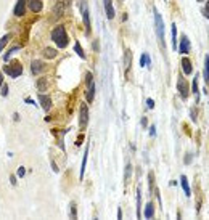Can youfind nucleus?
Masks as SVG:
<instances>
[{
    "instance_id": "nucleus-1",
    "label": "nucleus",
    "mask_w": 209,
    "mask_h": 220,
    "mask_svg": "<svg viewBox=\"0 0 209 220\" xmlns=\"http://www.w3.org/2000/svg\"><path fill=\"white\" fill-rule=\"evenodd\" d=\"M52 39L55 40V43L58 45L60 48H63L68 45V36L64 31V26H56L55 29L52 31Z\"/></svg>"
},
{
    "instance_id": "nucleus-2",
    "label": "nucleus",
    "mask_w": 209,
    "mask_h": 220,
    "mask_svg": "<svg viewBox=\"0 0 209 220\" xmlns=\"http://www.w3.org/2000/svg\"><path fill=\"white\" fill-rule=\"evenodd\" d=\"M155 27H156V36L159 39V42L164 45V22H162V18L159 15V11L155 10Z\"/></svg>"
},
{
    "instance_id": "nucleus-3",
    "label": "nucleus",
    "mask_w": 209,
    "mask_h": 220,
    "mask_svg": "<svg viewBox=\"0 0 209 220\" xmlns=\"http://www.w3.org/2000/svg\"><path fill=\"white\" fill-rule=\"evenodd\" d=\"M3 71L7 72L8 76L11 77H19L21 76V72H23V66L18 63V61H15V63H11V64H7L3 67Z\"/></svg>"
},
{
    "instance_id": "nucleus-4",
    "label": "nucleus",
    "mask_w": 209,
    "mask_h": 220,
    "mask_svg": "<svg viewBox=\"0 0 209 220\" xmlns=\"http://www.w3.org/2000/svg\"><path fill=\"white\" fill-rule=\"evenodd\" d=\"M177 87H179V93H180V97H182L183 100H185V98H188V93H190V87H188L187 81H185V77H179Z\"/></svg>"
},
{
    "instance_id": "nucleus-5",
    "label": "nucleus",
    "mask_w": 209,
    "mask_h": 220,
    "mask_svg": "<svg viewBox=\"0 0 209 220\" xmlns=\"http://www.w3.org/2000/svg\"><path fill=\"white\" fill-rule=\"evenodd\" d=\"M89 122V108L85 103L81 105V114H79V124H81V129H85Z\"/></svg>"
},
{
    "instance_id": "nucleus-6",
    "label": "nucleus",
    "mask_w": 209,
    "mask_h": 220,
    "mask_svg": "<svg viewBox=\"0 0 209 220\" xmlns=\"http://www.w3.org/2000/svg\"><path fill=\"white\" fill-rule=\"evenodd\" d=\"M81 10H82V18H84V24H85V31L87 34L92 31V27H90V16H89V10H87V3L82 2L81 3Z\"/></svg>"
},
{
    "instance_id": "nucleus-7",
    "label": "nucleus",
    "mask_w": 209,
    "mask_h": 220,
    "mask_svg": "<svg viewBox=\"0 0 209 220\" xmlns=\"http://www.w3.org/2000/svg\"><path fill=\"white\" fill-rule=\"evenodd\" d=\"M179 52H180V53H188V52H190V40H188V37L185 36V34H182V37H180Z\"/></svg>"
},
{
    "instance_id": "nucleus-8",
    "label": "nucleus",
    "mask_w": 209,
    "mask_h": 220,
    "mask_svg": "<svg viewBox=\"0 0 209 220\" xmlns=\"http://www.w3.org/2000/svg\"><path fill=\"white\" fill-rule=\"evenodd\" d=\"M31 69H32V74H40V72H44V69H45V66H44V63L42 61H39V60H34L32 61V64H31Z\"/></svg>"
},
{
    "instance_id": "nucleus-9",
    "label": "nucleus",
    "mask_w": 209,
    "mask_h": 220,
    "mask_svg": "<svg viewBox=\"0 0 209 220\" xmlns=\"http://www.w3.org/2000/svg\"><path fill=\"white\" fill-rule=\"evenodd\" d=\"M93 97H95V84H93V81H92V82H89V84H87L85 98H87L89 103H92V101H93Z\"/></svg>"
},
{
    "instance_id": "nucleus-10",
    "label": "nucleus",
    "mask_w": 209,
    "mask_h": 220,
    "mask_svg": "<svg viewBox=\"0 0 209 220\" xmlns=\"http://www.w3.org/2000/svg\"><path fill=\"white\" fill-rule=\"evenodd\" d=\"M39 101L42 103V108L45 111H50V108H52V100H50V97H47V95H39Z\"/></svg>"
},
{
    "instance_id": "nucleus-11",
    "label": "nucleus",
    "mask_w": 209,
    "mask_h": 220,
    "mask_svg": "<svg viewBox=\"0 0 209 220\" xmlns=\"http://www.w3.org/2000/svg\"><path fill=\"white\" fill-rule=\"evenodd\" d=\"M24 13H26V0H18V3H16V7H15V15L23 16Z\"/></svg>"
},
{
    "instance_id": "nucleus-12",
    "label": "nucleus",
    "mask_w": 209,
    "mask_h": 220,
    "mask_svg": "<svg viewBox=\"0 0 209 220\" xmlns=\"http://www.w3.org/2000/svg\"><path fill=\"white\" fill-rule=\"evenodd\" d=\"M68 3H69V0H60V3L56 5V8H55V16H61V15H63L66 7H68Z\"/></svg>"
},
{
    "instance_id": "nucleus-13",
    "label": "nucleus",
    "mask_w": 209,
    "mask_h": 220,
    "mask_svg": "<svg viewBox=\"0 0 209 220\" xmlns=\"http://www.w3.org/2000/svg\"><path fill=\"white\" fill-rule=\"evenodd\" d=\"M131 64H132V52L129 48L124 50V67L127 69H131Z\"/></svg>"
},
{
    "instance_id": "nucleus-14",
    "label": "nucleus",
    "mask_w": 209,
    "mask_h": 220,
    "mask_svg": "<svg viewBox=\"0 0 209 220\" xmlns=\"http://www.w3.org/2000/svg\"><path fill=\"white\" fill-rule=\"evenodd\" d=\"M103 3H105V10H106V16H108V19H113V18H114V8H113L111 0H103Z\"/></svg>"
},
{
    "instance_id": "nucleus-15",
    "label": "nucleus",
    "mask_w": 209,
    "mask_h": 220,
    "mask_svg": "<svg viewBox=\"0 0 209 220\" xmlns=\"http://www.w3.org/2000/svg\"><path fill=\"white\" fill-rule=\"evenodd\" d=\"M180 64H182V69H183L185 74H191V72H193V67H191V61H190L188 58H183Z\"/></svg>"
},
{
    "instance_id": "nucleus-16",
    "label": "nucleus",
    "mask_w": 209,
    "mask_h": 220,
    "mask_svg": "<svg viewBox=\"0 0 209 220\" xmlns=\"http://www.w3.org/2000/svg\"><path fill=\"white\" fill-rule=\"evenodd\" d=\"M29 8L34 13H39L42 10V0H29Z\"/></svg>"
},
{
    "instance_id": "nucleus-17",
    "label": "nucleus",
    "mask_w": 209,
    "mask_h": 220,
    "mask_svg": "<svg viewBox=\"0 0 209 220\" xmlns=\"http://www.w3.org/2000/svg\"><path fill=\"white\" fill-rule=\"evenodd\" d=\"M180 185H182L185 194H187V196H191V190H190V187H188V182H187V177H185V175L180 177Z\"/></svg>"
},
{
    "instance_id": "nucleus-18",
    "label": "nucleus",
    "mask_w": 209,
    "mask_h": 220,
    "mask_svg": "<svg viewBox=\"0 0 209 220\" xmlns=\"http://www.w3.org/2000/svg\"><path fill=\"white\" fill-rule=\"evenodd\" d=\"M143 215H145L146 218H151V217L155 215V204H153V202H148V204H146V209H145Z\"/></svg>"
},
{
    "instance_id": "nucleus-19",
    "label": "nucleus",
    "mask_w": 209,
    "mask_h": 220,
    "mask_svg": "<svg viewBox=\"0 0 209 220\" xmlns=\"http://www.w3.org/2000/svg\"><path fill=\"white\" fill-rule=\"evenodd\" d=\"M209 56L206 55V58H204V72H203V79H204V82L207 84V81H209Z\"/></svg>"
},
{
    "instance_id": "nucleus-20",
    "label": "nucleus",
    "mask_w": 209,
    "mask_h": 220,
    "mask_svg": "<svg viewBox=\"0 0 209 220\" xmlns=\"http://www.w3.org/2000/svg\"><path fill=\"white\" fill-rule=\"evenodd\" d=\"M56 55H58V52H56L55 48H52V47H48V48L44 50V56H45V58H55Z\"/></svg>"
},
{
    "instance_id": "nucleus-21",
    "label": "nucleus",
    "mask_w": 209,
    "mask_h": 220,
    "mask_svg": "<svg viewBox=\"0 0 209 220\" xmlns=\"http://www.w3.org/2000/svg\"><path fill=\"white\" fill-rule=\"evenodd\" d=\"M37 88L40 90V92H44V90H47V79L45 77H40L37 81Z\"/></svg>"
},
{
    "instance_id": "nucleus-22",
    "label": "nucleus",
    "mask_w": 209,
    "mask_h": 220,
    "mask_svg": "<svg viewBox=\"0 0 209 220\" xmlns=\"http://www.w3.org/2000/svg\"><path fill=\"white\" fill-rule=\"evenodd\" d=\"M151 64V60H150V56L143 53L142 56H140V66H150Z\"/></svg>"
},
{
    "instance_id": "nucleus-23",
    "label": "nucleus",
    "mask_w": 209,
    "mask_h": 220,
    "mask_svg": "<svg viewBox=\"0 0 209 220\" xmlns=\"http://www.w3.org/2000/svg\"><path fill=\"white\" fill-rule=\"evenodd\" d=\"M74 52H76L79 56H81L82 60H85V53L82 52V47H81V43H79V42H76V43H74Z\"/></svg>"
},
{
    "instance_id": "nucleus-24",
    "label": "nucleus",
    "mask_w": 209,
    "mask_h": 220,
    "mask_svg": "<svg viewBox=\"0 0 209 220\" xmlns=\"http://www.w3.org/2000/svg\"><path fill=\"white\" fill-rule=\"evenodd\" d=\"M172 47L177 48V27H176V24H172Z\"/></svg>"
},
{
    "instance_id": "nucleus-25",
    "label": "nucleus",
    "mask_w": 209,
    "mask_h": 220,
    "mask_svg": "<svg viewBox=\"0 0 209 220\" xmlns=\"http://www.w3.org/2000/svg\"><path fill=\"white\" fill-rule=\"evenodd\" d=\"M87 154H89V148L84 153V159H82V167H81V178L84 177V170H85V164H87Z\"/></svg>"
},
{
    "instance_id": "nucleus-26",
    "label": "nucleus",
    "mask_w": 209,
    "mask_h": 220,
    "mask_svg": "<svg viewBox=\"0 0 209 220\" xmlns=\"http://www.w3.org/2000/svg\"><path fill=\"white\" fill-rule=\"evenodd\" d=\"M140 193H142V191H140V188L137 190V217L140 218L142 217V211H140Z\"/></svg>"
},
{
    "instance_id": "nucleus-27",
    "label": "nucleus",
    "mask_w": 209,
    "mask_h": 220,
    "mask_svg": "<svg viewBox=\"0 0 209 220\" xmlns=\"http://www.w3.org/2000/svg\"><path fill=\"white\" fill-rule=\"evenodd\" d=\"M8 40H10V34H7V36H3L2 39H0V52H2L3 47L8 43Z\"/></svg>"
},
{
    "instance_id": "nucleus-28",
    "label": "nucleus",
    "mask_w": 209,
    "mask_h": 220,
    "mask_svg": "<svg viewBox=\"0 0 209 220\" xmlns=\"http://www.w3.org/2000/svg\"><path fill=\"white\" fill-rule=\"evenodd\" d=\"M131 172H132V166L127 164V166H126V180L131 178Z\"/></svg>"
},
{
    "instance_id": "nucleus-29",
    "label": "nucleus",
    "mask_w": 209,
    "mask_h": 220,
    "mask_svg": "<svg viewBox=\"0 0 209 220\" xmlns=\"http://www.w3.org/2000/svg\"><path fill=\"white\" fill-rule=\"evenodd\" d=\"M16 50H19V47H18V45H16V47H13V48H10V52H8L7 55H5V60H8L10 56H11V53H15Z\"/></svg>"
},
{
    "instance_id": "nucleus-30",
    "label": "nucleus",
    "mask_w": 209,
    "mask_h": 220,
    "mask_svg": "<svg viewBox=\"0 0 209 220\" xmlns=\"http://www.w3.org/2000/svg\"><path fill=\"white\" fill-rule=\"evenodd\" d=\"M71 217L76 218V204H74V202L71 204Z\"/></svg>"
},
{
    "instance_id": "nucleus-31",
    "label": "nucleus",
    "mask_w": 209,
    "mask_h": 220,
    "mask_svg": "<svg viewBox=\"0 0 209 220\" xmlns=\"http://www.w3.org/2000/svg\"><path fill=\"white\" fill-rule=\"evenodd\" d=\"M193 93H198V81H196V77L193 79Z\"/></svg>"
},
{
    "instance_id": "nucleus-32",
    "label": "nucleus",
    "mask_w": 209,
    "mask_h": 220,
    "mask_svg": "<svg viewBox=\"0 0 209 220\" xmlns=\"http://www.w3.org/2000/svg\"><path fill=\"white\" fill-rule=\"evenodd\" d=\"M24 174H26V169H24V167H19V169H18V177H24Z\"/></svg>"
},
{
    "instance_id": "nucleus-33",
    "label": "nucleus",
    "mask_w": 209,
    "mask_h": 220,
    "mask_svg": "<svg viewBox=\"0 0 209 220\" xmlns=\"http://www.w3.org/2000/svg\"><path fill=\"white\" fill-rule=\"evenodd\" d=\"M146 103H148V108H150V109H153V108H155V101L151 100V98L146 100Z\"/></svg>"
},
{
    "instance_id": "nucleus-34",
    "label": "nucleus",
    "mask_w": 209,
    "mask_h": 220,
    "mask_svg": "<svg viewBox=\"0 0 209 220\" xmlns=\"http://www.w3.org/2000/svg\"><path fill=\"white\" fill-rule=\"evenodd\" d=\"M2 95H3V97H7V95H8V87H7V85H3V88H2Z\"/></svg>"
},
{
    "instance_id": "nucleus-35",
    "label": "nucleus",
    "mask_w": 209,
    "mask_h": 220,
    "mask_svg": "<svg viewBox=\"0 0 209 220\" xmlns=\"http://www.w3.org/2000/svg\"><path fill=\"white\" fill-rule=\"evenodd\" d=\"M10 182H11V185H16V177L11 175V177H10Z\"/></svg>"
},
{
    "instance_id": "nucleus-36",
    "label": "nucleus",
    "mask_w": 209,
    "mask_h": 220,
    "mask_svg": "<svg viewBox=\"0 0 209 220\" xmlns=\"http://www.w3.org/2000/svg\"><path fill=\"white\" fill-rule=\"evenodd\" d=\"M156 133V129L155 127H150V135H155Z\"/></svg>"
},
{
    "instance_id": "nucleus-37",
    "label": "nucleus",
    "mask_w": 209,
    "mask_h": 220,
    "mask_svg": "<svg viewBox=\"0 0 209 220\" xmlns=\"http://www.w3.org/2000/svg\"><path fill=\"white\" fill-rule=\"evenodd\" d=\"M190 161H191V156H190V154H188V156H187V157H185V162H187V164H188V162H190Z\"/></svg>"
},
{
    "instance_id": "nucleus-38",
    "label": "nucleus",
    "mask_w": 209,
    "mask_h": 220,
    "mask_svg": "<svg viewBox=\"0 0 209 220\" xmlns=\"http://www.w3.org/2000/svg\"><path fill=\"white\" fill-rule=\"evenodd\" d=\"M52 167H53V170H55V172H58V167L55 166V162H53V161H52Z\"/></svg>"
},
{
    "instance_id": "nucleus-39",
    "label": "nucleus",
    "mask_w": 209,
    "mask_h": 220,
    "mask_svg": "<svg viewBox=\"0 0 209 220\" xmlns=\"http://www.w3.org/2000/svg\"><path fill=\"white\" fill-rule=\"evenodd\" d=\"M117 218H122V211H121V209L117 211Z\"/></svg>"
},
{
    "instance_id": "nucleus-40",
    "label": "nucleus",
    "mask_w": 209,
    "mask_h": 220,
    "mask_svg": "<svg viewBox=\"0 0 209 220\" xmlns=\"http://www.w3.org/2000/svg\"><path fill=\"white\" fill-rule=\"evenodd\" d=\"M3 84V74H0V85Z\"/></svg>"
}]
</instances>
